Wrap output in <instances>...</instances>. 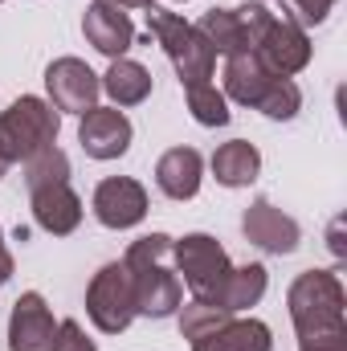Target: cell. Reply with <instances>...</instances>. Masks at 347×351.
<instances>
[{"mask_svg":"<svg viewBox=\"0 0 347 351\" xmlns=\"http://www.w3.org/2000/svg\"><path fill=\"white\" fill-rule=\"evenodd\" d=\"M290 323L298 331V351H347L344 282L331 269H307L290 282L286 294Z\"/></svg>","mask_w":347,"mask_h":351,"instance_id":"cell-1","label":"cell"},{"mask_svg":"<svg viewBox=\"0 0 347 351\" xmlns=\"http://www.w3.org/2000/svg\"><path fill=\"white\" fill-rule=\"evenodd\" d=\"M168 258H172V237L168 233H152V237L131 241L123 265H127V278H131L135 315L168 319L184 306V286L168 269Z\"/></svg>","mask_w":347,"mask_h":351,"instance_id":"cell-2","label":"cell"},{"mask_svg":"<svg viewBox=\"0 0 347 351\" xmlns=\"http://www.w3.org/2000/svg\"><path fill=\"white\" fill-rule=\"evenodd\" d=\"M237 16L246 25L250 53H258L265 70H274L278 78H294L311 66V37L294 16H274L265 4H241Z\"/></svg>","mask_w":347,"mask_h":351,"instance_id":"cell-3","label":"cell"},{"mask_svg":"<svg viewBox=\"0 0 347 351\" xmlns=\"http://www.w3.org/2000/svg\"><path fill=\"white\" fill-rule=\"evenodd\" d=\"M180 335L192 351H274V335L261 319H237L200 298L180 306Z\"/></svg>","mask_w":347,"mask_h":351,"instance_id":"cell-4","label":"cell"},{"mask_svg":"<svg viewBox=\"0 0 347 351\" xmlns=\"http://www.w3.org/2000/svg\"><path fill=\"white\" fill-rule=\"evenodd\" d=\"M225 94L241 106H254L265 119H294L302 106V90L290 78H278L274 70L261 66L258 53H233L225 58Z\"/></svg>","mask_w":347,"mask_h":351,"instance_id":"cell-5","label":"cell"},{"mask_svg":"<svg viewBox=\"0 0 347 351\" xmlns=\"http://www.w3.org/2000/svg\"><path fill=\"white\" fill-rule=\"evenodd\" d=\"M147 29H152V37L160 41V49L168 53V62L176 66V74H180V86H208V78H213V70H217V53H213V45L204 41V33L192 25V21H184L180 12H168V8H147Z\"/></svg>","mask_w":347,"mask_h":351,"instance_id":"cell-6","label":"cell"},{"mask_svg":"<svg viewBox=\"0 0 347 351\" xmlns=\"http://www.w3.org/2000/svg\"><path fill=\"white\" fill-rule=\"evenodd\" d=\"M58 127L62 114L45 98L21 94L8 110H0V152L8 156V164H25L58 143Z\"/></svg>","mask_w":347,"mask_h":351,"instance_id":"cell-7","label":"cell"},{"mask_svg":"<svg viewBox=\"0 0 347 351\" xmlns=\"http://www.w3.org/2000/svg\"><path fill=\"white\" fill-rule=\"evenodd\" d=\"M172 258H176V269L184 274V286L192 290V298L213 306L225 278H229V269H233L229 254L221 250V241L208 237V233H188V237L172 241Z\"/></svg>","mask_w":347,"mask_h":351,"instance_id":"cell-8","label":"cell"},{"mask_svg":"<svg viewBox=\"0 0 347 351\" xmlns=\"http://www.w3.org/2000/svg\"><path fill=\"white\" fill-rule=\"evenodd\" d=\"M86 315L102 335H119V331H127L135 323V294H131V278H127V265L123 262L102 265L90 278Z\"/></svg>","mask_w":347,"mask_h":351,"instance_id":"cell-9","label":"cell"},{"mask_svg":"<svg viewBox=\"0 0 347 351\" xmlns=\"http://www.w3.org/2000/svg\"><path fill=\"white\" fill-rule=\"evenodd\" d=\"M45 90H49V106L58 114H86L98 106L102 82L82 58H58L45 70Z\"/></svg>","mask_w":347,"mask_h":351,"instance_id":"cell-10","label":"cell"},{"mask_svg":"<svg viewBox=\"0 0 347 351\" xmlns=\"http://www.w3.org/2000/svg\"><path fill=\"white\" fill-rule=\"evenodd\" d=\"M94 217L106 229H131L147 217V188L131 176H106L94 188Z\"/></svg>","mask_w":347,"mask_h":351,"instance_id":"cell-11","label":"cell"},{"mask_svg":"<svg viewBox=\"0 0 347 351\" xmlns=\"http://www.w3.org/2000/svg\"><path fill=\"white\" fill-rule=\"evenodd\" d=\"M58 319L37 290H25L8 319V351H53Z\"/></svg>","mask_w":347,"mask_h":351,"instance_id":"cell-12","label":"cell"},{"mask_svg":"<svg viewBox=\"0 0 347 351\" xmlns=\"http://www.w3.org/2000/svg\"><path fill=\"white\" fill-rule=\"evenodd\" d=\"M241 233H246L250 245H258V250H265V254H278V258H282V254H294L298 241H302L298 221L286 217L282 208H274L270 200H254V204L246 208Z\"/></svg>","mask_w":347,"mask_h":351,"instance_id":"cell-13","label":"cell"},{"mask_svg":"<svg viewBox=\"0 0 347 351\" xmlns=\"http://www.w3.org/2000/svg\"><path fill=\"white\" fill-rule=\"evenodd\" d=\"M78 143L90 160H119L131 147V119L119 106H94L82 114Z\"/></svg>","mask_w":347,"mask_h":351,"instance_id":"cell-14","label":"cell"},{"mask_svg":"<svg viewBox=\"0 0 347 351\" xmlns=\"http://www.w3.org/2000/svg\"><path fill=\"white\" fill-rule=\"evenodd\" d=\"M29 204H33V221L53 237H66V233H74L82 225V200L70 188V180L29 188Z\"/></svg>","mask_w":347,"mask_h":351,"instance_id":"cell-15","label":"cell"},{"mask_svg":"<svg viewBox=\"0 0 347 351\" xmlns=\"http://www.w3.org/2000/svg\"><path fill=\"white\" fill-rule=\"evenodd\" d=\"M82 33H86L90 45H94L98 53H106L110 62L123 58V53L135 45V25H131V16H127L123 8L106 4V0H94V4L86 8V16H82Z\"/></svg>","mask_w":347,"mask_h":351,"instance_id":"cell-16","label":"cell"},{"mask_svg":"<svg viewBox=\"0 0 347 351\" xmlns=\"http://www.w3.org/2000/svg\"><path fill=\"white\" fill-rule=\"evenodd\" d=\"M200 176H204V160L196 147H172L156 164V184L168 200H192L200 192Z\"/></svg>","mask_w":347,"mask_h":351,"instance_id":"cell-17","label":"cell"},{"mask_svg":"<svg viewBox=\"0 0 347 351\" xmlns=\"http://www.w3.org/2000/svg\"><path fill=\"white\" fill-rule=\"evenodd\" d=\"M265 286H270V274H265V265H261V262L233 265L213 306H221V311H229V315H241V311L258 306L261 294H265Z\"/></svg>","mask_w":347,"mask_h":351,"instance_id":"cell-18","label":"cell"},{"mask_svg":"<svg viewBox=\"0 0 347 351\" xmlns=\"http://www.w3.org/2000/svg\"><path fill=\"white\" fill-rule=\"evenodd\" d=\"M258 172H261V152L246 139H229L213 156V176L225 188H250L258 180Z\"/></svg>","mask_w":347,"mask_h":351,"instance_id":"cell-19","label":"cell"},{"mask_svg":"<svg viewBox=\"0 0 347 351\" xmlns=\"http://www.w3.org/2000/svg\"><path fill=\"white\" fill-rule=\"evenodd\" d=\"M196 29L204 33V41L213 45L217 58H233V53H250V37H246V25L237 16V8H208Z\"/></svg>","mask_w":347,"mask_h":351,"instance_id":"cell-20","label":"cell"},{"mask_svg":"<svg viewBox=\"0 0 347 351\" xmlns=\"http://www.w3.org/2000/svg\"><path fill=\"white\" fill-rule=\"evenodd\" d=\"M98 82L110 94L115 106H139V102L152 94V74H147V66H139V62H131V58H115L110 70H106Z\"/></svg>","mask_w":347,"mask_h":351,"instance_id":"cell-21","label":"cell"},{"mask_svg":"<svg viewBox=\"0 0 347 351\" xmlns=\"http://www.w3.org/2000/svg\"><path fill=\"white\" fill-rule=\"evenodd\" d=\"M184 102H188V110H192V119L200 123V127H225L229 123V102H225V94L213 86H188L184 90Z\"/></svg>","mask_w":347,"mask_h":351,"instance_id":"cell-22","label":"cell"},{"mask_svg":"<svg viewBox=\"0 0 347 351\" xmlns=\"http://www.w3.org/2000/svg\"><path fill=\"white\" fill-rule=\"evenodd\" d=\"M53 180H70V160H66V152L45 147L41 156L25 160V184H29V188H37V184H53Z\"/></svg>","mask_w":347,"mask_h":351,"instance_id":"cell-23","label":"cell"},{"mask_svg":"<svg viewBox=\"0 0 347 351\" xmlns=\"http://www.w3.org/2000/svg\"><path fill=\"white\" fill-rule=\"evenodd\" d=\"M53 351H98V348H94V339H90L86 331H82L78 319H62V323H58Z\"/></svg>","mask_w":347,"mask_h":351,"instance_id":"cell-24","label":"cell"},{"mask_svg":"<svg viewBox=\"0 0 347 351\" xmlns=\"http://www.w3.org/2000/svg\"><path fill=\"white\" fill-rule=\"evenodd\" d=\"M335 4H339V0H294V12H298L302 21H311V25H323Z\"/></svg>","mask_w":347,"mask_h":351,"instance_id":"cell-25","label":"cell"},{"mask_svg":"<svg viewBox=\"0 0 347 351\" xmlns=\"http://www.w3.org/2000/svg\"><path fill=\"white\" fill-rule=\"evenodd\" d=\"M12 278V254H8V245H4V229H0V286Z\"/></svg>","mask_w":347,"mask_h":351,"instance_id":"cell-26","label":"cell"},{"mask_svg":"<svg viewBox=\"0 0 347 351\" xmlns=\"http://www.w3.org/2000/svg\"><path fill=\"white\" fill-rule=\"evenodd\" d=\"M106 4H115V8H152L156 0H106Z\"/></svg>","mask_w":347,"mask_h":351,"instance_id":"cell-27","label":"cell"},{"mask_svg":"<svg viewBox=\"0 0 347 351\" xmlns=\"http://www.w3.org/2000/svg\"><path fill=\"white\" fill-rule=\"evenodd\" d=\"M8 168H12V164H8V156H4V152H0V180H4V176H8Z\"/></svg>","mask_w":347,"mask_h":351,"instance_id":"cell-28","label":"cell"},{"mask_svg":"<svg viewBox=\"0 0 347 351\" xmlns=\"http://www.w3.org/2000/svg\"><path fill=\"white\" fill-rule=\"evenodd\" d=\"M176 4H180V0H176Z\"/></svg>","mask_w":347,"mask_h":351,"instance_id":"cell-29","label":"cell"}]
</instances>
